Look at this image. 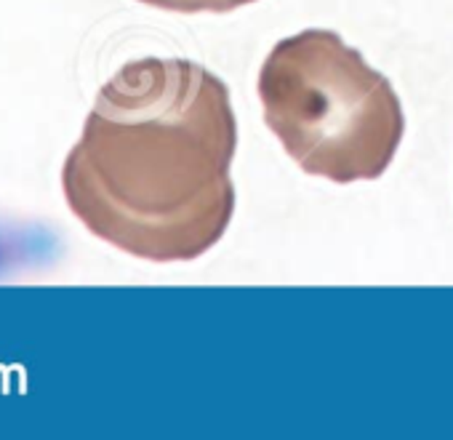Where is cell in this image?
<instances>
[{
  "label": "cell",
  "mask_w": 453,
  "mask_h": 440,
  "mask_svg": "<svg viewBox=\"0 0 453 440\" xmlns=\"http://www.w3.org/2000/svg\"><path fill=\"white\" fill-rule=\"evenodd\" d=\"M230 89L189 59H136L96 94L62 192L99 241L147 262H192L235 213Z\"/></svg>",
  "instance_id": "1"
},
{
  "label": "cell",
  "mask_w": 453,
  "mask_h": 440,
  "mask_svg": "<svg viewBox=\"0 0 453 440\" xmlns=\"http://www.w3.org/2000/svg\"><path fill=\"white\" fill-rule=\"evenodd\" d=\"M259 99L296 166L336 184L379 179L403 142L392 83L331 30L280 41L262 65Z\"/></svg>",
  "instance_id": "2"
},
{
  "label": "cell",
  "mask_w": 453,
  "mask_h": 440,
  "mask_svg": "<svg viewBox=\"0 0 453 440\" xmlns=\"http://www.w3.org/2000/svg\"><path fill=\"white\" fill-rule=\"evenodd\" d=\"M144 6L160 9V12H176V14H226L241 6L257 4V0H139Z\"/></svg>",
  "instance_id": "3"
}]
</instances>
